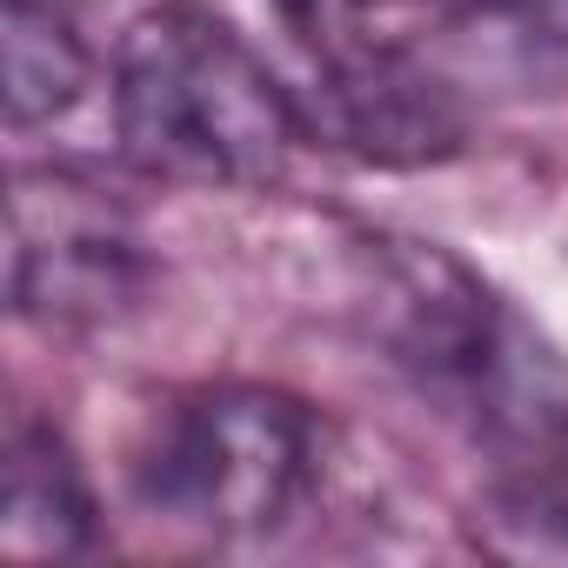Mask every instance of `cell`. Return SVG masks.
Here are the masks:
<instances>
[{
    "label": "cell",
    "mask_w": 568,
    "mask_h": 568,
    "mask_svg": "<svg viewBox=\"0 0 568 568\" xmlns=\"http://www.w3.org/2000/svg\"><path fill=\"white\" fill-rule=\"evenodd\" d=\"M0 74H8V121L41 128L88 94L94 61L54 0H0Z\"/></svg>",
    "instance_id": "8992f818"
},
{
    "label": "cell",
    "mask_w": 568,
    "mask_h": 568,
    "mask_svg": "<svg viewBox=\"0 0 568 568\" xmlns=\"http://www.w3.org/2000/svg\"><path fill=\"white\" fill-rule=\"evenodd\" d=\"M455 0H342V14L368 34V48L382 34H415V28H442Z\"/></svg>",
    "instance_id": "52a82bcc"
},
{
    "label": "cell",
    "mask_w": 568,
    "mask_h": 568,
    "mask_svg": "<svg viewBox=\"0 0 568 568\" xmlns=\"http://www.w3.org/2000/svg\"><path fill=\"white\" fill-rule=\"evenodd\" d=\"M274 8H281V21H288L302 41H322L335 28V14H342V0H274Z\"/></svg>",
    "instance_id": "ba28073f"
},
{
    "label": "cell",
    "mask_w": 568,
    "mask_h": 568,
    "mask_svg": "<svg viewBox=\"0 0 568 568\" xmlns=\"http://www.w3.org/2000/svg\"><path fill=\"white\" fill-rule=\"evenodd\" d=\"M94 541V501L74 455L48 428L8 435V475H0V548L14 561L34 555H81Z\"/></svg>",
    "instance_id": "5b68a950"
},
{
    "label": "cell",
    "mask_w": 568,
    "mask_h": 568,
    "mask_svg": "<svg viewBox=\"0 0 568 568\" xmlns=\"http://www.w3.org/2000/svg\"><path fill=\"white\" fill-rule=\"evenodd\" d=\"M322 475V428L295 395L201 388L168 402L134 448V495L201 535H261L288 521Z\"/></svg>",
    "instance_id": "7a4b0ae2"
},
{
    "label": "cell",
    "mask_w": 568,
    "mask_h": 568,
    "mask_svg": "<svg viewBox=\"0 0 568 568\" xmlns=\"http://www.w3.org/2000/svg\"><path fill=\"white\" fill-rule=\"evenodd\" d=\"M8 281L14 308L48 328H94L134 308L141 254L114 207L74 181H21L8 214Z\"/></svg>",
    "instance_id": "3957f363"
},
{
    "label": "cell",
    "mask_w": 568,
    "mask_h": 568,
    "mask_svg": "<svg viewBox=\"0 0 568 568\" xmlns=\"http://www.w3.org/2000/svg\"><path fill=\"white\" fill-rule=\"evenodd\" d=\"M114 128L134 168L201 187H261L302 141L267 61L194 0L141 14L114 61Z\"/></svg>",
    "instance_id": "6da1fadb"
},
{
    "label": "cell",
    "mask_w": 568,
    "mask_h": 568,
    "mask_svg": "<svg viewBox=\"0 0 568 568\" xmlns=\"http://www.w3.org/2000/svg\"><path fill=\"white\" fill-rule=\"evenodd\" d=\"M442 28L475 81L568 94V0H455Z\"/></svg>",
    "instance_id": "277c9868"
}]
</instances>
